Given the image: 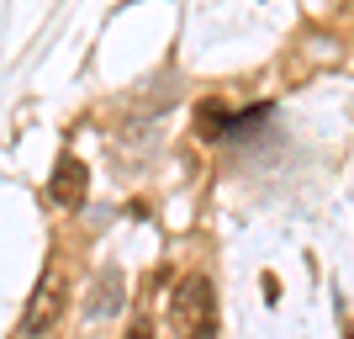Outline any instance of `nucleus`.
<instances>
[{"mask_svg": "<svg viewBox=\"0 0 354 339\" xmlns=\"http://www.w3.org/2000/svg\"><path fill=\"white\" fill-rule=\"evenodd\" d=\"M169 318H175L180 339H217L222 318H217V286H212L201 270L175 281V297H169Z\"/></svg>", "mask_w": 354, "mask_h": 339, "instance_id": "obj_1", "label": "nucleus"}, {"mask_svg": "<svg viewBox=\"0 0 354 339\" xmlns=\"http://www.w3.org/2000/svg\"><path fill=\"white\" fill-rule=\"evenodd\" d=\"M64 297H69V281H64V270H59V266H48L43 276H37V286H32L27 308H21V329H16V334H21V339H43L48 329L59 324Z\"/></svg>", "mask_w": 354, "mask_h": 339, "instance_id": "obj_2", "label": "nucleus"}, {"mask_svg": "<svg viewBox=\"0 0 354 339\" xmlns=\"http://www.w3.org/2000/svg\"><path fill=\"white\" fill-rule=\"evenodd\" d=\"M85 191H90V170L80 159H74V154H64L59 164H53V180H48V196H53V202L59 207H85Z\"/></svg>", "mask_w": 354, "mask_h": 339, "instance_id": "obj_3", "label": "nucleus"}, {"mask_svg": "<svg viewBox=\"0 0 354 339\" xmlns=\"http://www.w3.org/2000/svg\"><path fill=\"white\" fill-rule=\"evenodd\" d=\"M191 128H196V138H201V144H217V138L233 133V106L222 101V96H201V101H196V112H191Z\"/></svg>", "mask_w": 354, "mask_h": 339, "instance_id": "obj_4", "label": "nucleus"}, {"mask_svg": "<svg viewBox=\"0 0 354 339\" xmlns=\"http://www.w3.org/2000/svg\"><path fill=\"white\" fill-rule=\"evenodd\" d=\"M122 308V276L111 270V276H101V286H95V302H90V313L101 318V313H117Z\"/></svg>", "mask_w": 354, "mask_h": 339, "instance_id": "obj_5", "label": "nucleus"}, {"mask_svg": "<svg viewBox=\"0 0 354 339\" xmlns=\"http://www.w3.org/2000/svg\"><path fill=\"white\" fill-rule=\"evenodd\" d=\"M122 339H153V324H148V318H138V324L127 329V334H122Z\"/></svg>", "mask_w": 354, "mask_h": 339, "instance_id": "obj_6", "label": "nucleus"}]
</instances>
